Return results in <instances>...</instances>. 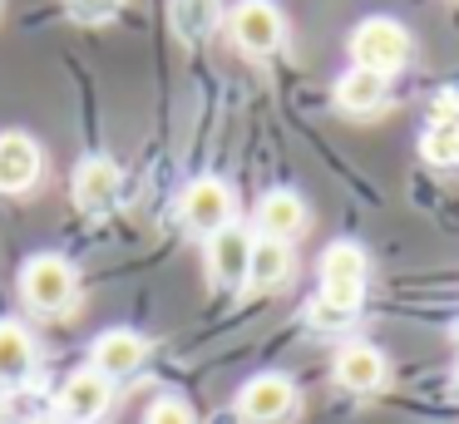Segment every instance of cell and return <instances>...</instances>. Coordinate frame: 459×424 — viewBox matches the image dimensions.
Instances as JSON below:
<instances>
[{
    "mask_svg": "<svg viewBox=\"0 0 459 424\" xmlns=\"http://www.w3.org/2000/svg\"><path fill=\"white\" fill-rule=\"evenodd\" d=\"M346 49H351V65L356 69H370V74L390 79V74H400V69L410 65L415 39H410V30L400 25L395 15H366L356 30H351Z\"/></svg>",
    "mask_w": 459,
    "mask_h": 424,
    "instance_id": "cell-1",
    "label": "cell"
},
{
    "mask_svg": "<svg viewBox=\"0 0 459 424\" xmlns=\"http://www.w3.org/2000/svg\"><path fill=\"white\" fill-rule=\"evenodd\" d=\"M143 360H149V341H143L139 331H129V325H109V331H100L90 345V370H100L109 385L134 380V375L143 370Z\"/></svg>",
    "mask_w": 459,
    "mask_h": 424,
    "instance_id": "cell-8",
    "label": "cell"
},
{
    "mask_svg": "<svg viewBox=\"0 0 459 424\" xmlns=\"http://www.w3.org/2000/svg\"><path fill=\"white\" fill-rule=\"evenodd\" d=\"M455 390H459V365H455Z\"/></svg>",
    "mask_w": 459,
    "mask_h": 424,
    "instance_id": "cell-24",
    "label": "cell"
},
{
    "mask_svg": "<svg viewBox=\"0 0 459 424\" xmlns=\"http://www.w3.org/2000/svg\"><path fill=\"white\" fill-rule=\"evenodd\" d=\"M80 296V272H74L70 256L60 252H35L30 262L21 266V301L30 306L35 316H60L74 306Z\"/></svg>",
    "mask_w": 459,
    "mask_h": 424,
    "instance_id": "cell-2",
    "label": "cell"
},
{
    "mask_svg": "<svg viewBox=\"0 0 459 424\" xmlns=\"http://www.w3.org/2000/svg\"><path fill=\"white\" fill-rule=\"evenodd\" d=\"M124 0H65V10H70L74 25H104V20L119 15Z\"/></svg>",
    "mask_w": 459,
    "mask_h": 424,
    "instance_id": "cell-20",
    "label": "cell"
},
{
    "mask_svg": "<svg viewBox=\"0 0 459 424\" xmlns=\"http://www.w3.org/2000/svg\"><path fill=\"white\" fill-rule=\"evenodd\" d=\"M228 35L242 55L267 59L287 45V15H281L272 0H238L232 15H228Z\"/></svg>",
    "mask_w": 459,
    "mask_h": 424,
    "instance_id": "cell-4",
    "label": "cell"
},
{
    "mask_svg": "<svg viewBox=\"0 0 459 424\" xmlns=\"http://www.w3.org/2000/svg\"><path fill=\"white\" fill-rule=\"evenodd\" d=\"M218 25V0H173V30L183 39H203Z\"/></svg>",
    "mask_w": 459,
    "mask_h": 424,
    "instance_id": "cell-18",
    "label": "cell"
},
{
    "mask_svg": "<svg viewBox=\"0 0 459 424\" xmlns=\"http://www.w3.org/2000/svg\"><path fill=\"white\" fill-rule=\"evenodd\" d=\"M119 193H124V173H119V163H114V158L90 153V158H80V163H74L70 197H74V207H80V212H109V207L119 203Z\"/></svg>",
    "mask_w": 459,
    "mask_h": 424,
    "instance_id": "cell-10",
    "label": "cell"
},
{
    "mask_svg": "<svg viewBox=\"0 0 459 424\" xmlns=\"http://www.w3.org/2000/svg\"><path fill=\"white\" fill-rule=\"evenodd\" d=\"M40 168L45 153L30 134H21V128L0 134V193H30L40 183Z\"/></svg>",
    "mask_w": 459,
    "mask_h": 424,
    "instance_id": "cell-13",
    "label": "cell"
},
{
    "mask_svg": "<svg viewBox=\"0 0 459 424\" xmlns=\"http://www.w3.org/2000/svg\"><path fill=\"white\" fill-rule=\"evenodd\" d=\"M143 424H198V414H193V404L178 400V394H159V400L149 404V414H143Z\"/></svg>",
    "mask_w": 459,
    "mask_h": 424,
    "instance_id": "cell-19",
    "label": "cell"
},
{
    "mask_svg": "<svg viewBox=\"0 0 459 424\" xmlns=\"http://www.w3.org/2000/svg\"><path fill=\"white\" fill-rule=\"evenodd\" d=\"M25 424H55V420H25Z\"/></svg>",
    "mask_w": 459,
    "mask_h": 424,
    "instance_id": "cell-22",
    "label": "cell"
},
{
    "mask_svg": "<svg viewBox=\"0 0 459 424\" xmlns=\"http://www.w3.org/2000/svg\"><path fill=\"white\" fill-rule=\"evenodd\" d=\"M252 242L257 237L242 222H228L222 232L208 237V276L222 291H242L247 286V266H252Z\"/></svg>",
    "mask_w": 459,
    "mask_h": 424,
    "instance_id": "cell-9",
    "label": "cell"
},
{
    "mask_svg": "<svg viewBox=\"0 0 459 424\" xmlns=\"http://www.w3.org/2000/svg\"><path fill=\"white\" fill-rule=\"evenodd\" d=\"M291 281V242H252V266H247V286L252 291H281Z\"/></svg>",
    "mask_w": 459,
    "mask_h": 424,
    "instance_id": "cell-16",
    "label": "cell"
},
{
    "mask_svg": "<svg viewBox=\"0 0 459 424\" xmlns=\"http://www.w3.org/2000/svg\"><path fill=\"white\" fill-rule=\"evenodd\" d=\"M0 424H5V400H0Z\"/></svg>",
    "mask_w": 459,
    "mask_h": 424,
    "instance_id": "cell-23",
    "label": "cell"
},
{
    "mask_svg": "<svg viewBox=\"0 0 459 424\" xmlns=\"http://www.w3.org/2000/svg\"><path fill=\"white\" fill-rule=\"evenodd\" d=\"M420 158L435 168H459V118H435L420 134Z\"/></svg>",
    "mask_w": 459,
    "mask_h": 424,
    "instance_id": "cell-17",
    "label": "cell"
},
{
    "mask_svg": "<svg viewBox=\"0 0 459 424\" xmlns=\"http://www.w3.org/2000/svg\"><path fill=\"white\" fill-rule=\"evenodd\" d=\"M311 222L307 212V197L291 193V187H272V193H262L257 212H252V237H267V242H291V237H301Z\"/></svg>",
    "mask_w": 459,
    "mask_h": 424,
    "instance_id": "cell-11",
    "label": "cell"
},
{
    "mask_svg": "<svg viewBox=\"0 0 459 424\" xmlns=\"http://www.w3.org/2000/svg\"><path fill=\"white\" fill-rule=\"evenodd\" d=\"M455 341H459V325H455Z\"/></svg>",
    "mask_w": 459,
    "mask_h": 424,
    "instance_id": "cell-25",
    "label": "cell"
},
{
    "mask_svg": "<svg viewBox=\"0 0 459 424\" xmlns=\"http://www.w3.org/2000/svg\"><path fill=\"white\" fill-rule=\"evenodd\" d=\"M321 276V301H331L336 311L356 316L360 301H366V276H370V252L360 242H331L316 262Z\"/></svg>",
    "mask_w": 459,
    "mask_h": 424,
    "instance_id": "cell-3",
    "label": "cell"
},
{
    "mask_svg": "<svg viewBox=\"0 0 459 424\" xmlns=\"http://www.w3.org/2000/svg\"><path fill=\"white\" fill-rule=\"evenodd\" d=\"M40 365V350H35V335L25 331L21 321H0V390H21L25 380Z\"/></svg>",
    "mask_w": 459,
    "mask_h": 424,
    "instance_id": "cell-14",
    "label": "cell"
},
{
    "mask_svg": "<svg viewBox=\"0 0 459 424\" xmlns=\"http://www.w3.org/2000/svg\"><path fill=\"white\" fill-rule=\"evenodd\" d=\"M232 410H238L242 424H281V420H291V410H297V385H291L287 375H277V370H262L238 390Z\"/></svg>",
    "mask_w": 459,
    "mask_h": 424,
    "instance_id": "cell-7",
    "label": "cell"
},
{
    "mask_svg": "<svg viewBox=\"0 0 459 424\" xmlns=\"http://www.w3.org/2000/svg\"><path fill=\"white\" fill-rule=\"evenodd\" d=\"M178 217H183V227H188V232L212 237V232H222L228 222H238V197H232V187L222 183V177L203 173V177H193V183L183 187Z\"/></svg>",
    "mask_w": 459,
    "mask_h": 424,
    "instance_id": "cell-5",
    "label": "cell"
},
{
    "mask_svg": "<svg viewBox=\"0 0 459 424\" xmlns=\"http://www.w3.org/2000/svg\"><path fill=\"white\" fill-rule=\"evenodd\" d=\"M307 321L316 325V331H346V325H351V316H346V311H336L331 301H321V296H311Z\"/></svg>",
    "mask_w": 459,
    "mask_h": 424,
    "instance_id": "cell-21",
    "label": "cell"
},
{
    "mask_svg": "<svg viewBox=\"0 0 459 424\" xmlns=\"http://www.w3.org/2000/svg\"><path fill=\"white\" fill-rule=\"evenodd\" d=\"M331 99H336L341 114H376V108H385V99H390V79H380V74H370V69L351 65L346 74L336 79Z\"/></svg>",
    "mask_w": 459,
    "mask_h": 424,
    "instance_id": "cell-15",
    "label": "cell"
},
{
    "mask_svg": "<svg viewBox=\"0 0 459 424\" xmlns=\"http://www.w3.org/2000/svg\"><path fill=\"white\" fill-rule=\"evenodd\" d=\"M331 375H336V385H341V390H351V394H376V390H385V380H390V360L376 350V345L351 341V345H341V350H336Z\"/></svg>",
    "mask_w": 459,
    "mask_h": 424,
    "instance_id": "cell-12",
    "label": "cell"
},
{
    "mask_svg": "<svg viewBox=\"0 0 459 424\" xmlns=\"http://www.w3.org/2000/svg\"><path fill=\"white\" fill-rule=\"evenodd\" d=\"M109 410H114V385L100 370H90V365L70 370L60 380V390H55V414L70 424H100Z\"/></svg>",
    "mask_w": 459,
    "mask_h": 424,
    "instance_id": "cell-6",
    "label": "cell"
}]
</instances>
